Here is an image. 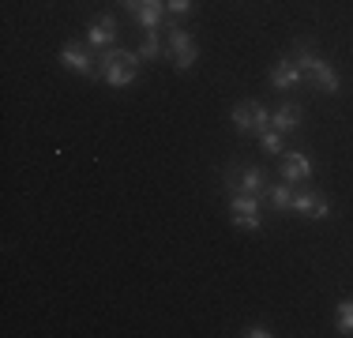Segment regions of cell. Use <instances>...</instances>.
I'll return each instance as SVG.
<instances>
[{
  "mask_svg": "<svg viewBox=\"0 0 353 338\" xmlns=\"http://www.w3.org/2000/svg\"><path fill=\"white\" fill-rule=\"evenodd\" d=\"M267 199H271V207L274 210H293V184H267Z\"/></svg>",
  "mask_w": 353,
  "mask_h": 338,
  "instance_id": "obj_14",
  "label": "cell"
},
{
  "mask_svg": "<svg viewBox=\"0 0 353 338\" xmlns=\"http://www.w3.org/2000/svg\"><path fill=\"white\" fill-rule=\"evenodd\" d=\"M121 4H124V12H132V15H136V12H139V4H143V0H121Z\"/></svg>",
  "mask_w": 353,
  "mask_h": 338,
  "instance_id": "obj_21",
  "label": "cell"
},
{
  "mask_svg": "<svg viewBox=\"0 0 353 338\" xmlns=\"http://www.w3.org/2000/svg\"><path fill=\"white\" fill-rule=\"evenodd\" d=\"M162 15H165V0H143L139 12L132 15V19H136V27H143V34H147V30H154L158 23H162Z\"/></svg>",
  "mask_w": 353,
  "mask_h": 338,
  "instance_id": "obj_12",
  "label": "cell"
},
{
  "mask_svg": "<svg viewBox=\"0 0 353 338\" xmlns=\"http://www.w3.org/2000/svg\"><path fill=\"white\" fill-rule=\"evenodd\" d=\"M230 121H233V128H237L241 135H256L259 139V135L271 128V109H267L263 101H256V98H245V101L233 106Z\"/></svg>",
  "mask_w": 353,
  "mask_h": 338,
  "instance_id": "obj_3",
  "label": "cell"
},
{
  "mask_svg": "<svg viewBox=\"0 0 353 338\" xmlns=\"http://www.w3.org/2000/svg\"><path fill=\"white\" fill-rule=\"evenodd\" d=\"M230 222L237 226V230H245V233L263 230V215H230Z\"/></svg>",
  "mask_w": 353,
  "mask_h": 338,
  "instance_id": "obj_17",
  "label": "cell"
},
{
  "mask_svg": "<svg viewBox=\"0 0 353 338\" xmlns=\"http://www.w3.org/2000/svg\"><path fill=\"white\" fill-rule=\"evenodd\" d=\"M293 210H297L301 218H312V222L331 218V203L319 196L316 188H308V184H301V192H293Z\"/></svg>",
  "mask_w": 353,
  "mask_h": 338,
  "instance_id": "obj_6",
  "label": "cell"
},
{
  "mask_svg": "<svg viewBox=\"0 0 353 338\" xmlns=\"http://www.w3.org/2000/svg\"><path fill=\"white\" fill-rule=\"evenodd\" d=\"M136 53H139V61H154V57L162 53V41H158V34H154V30L143 34V41H139Z\"/></svg>",
  "mask_w": 353,
  "mask_h": 338,
  "instance_id": "obj_16",
  "label": "cell"
},
{
  "mask_svg": "<svg viewBox=\"0 0 353 338\" xmlns=\"http://www.w3.org/2000/svg\"><path fill=\"white\" fill-rule=\"evenodd\" d=\"M165 57L173 61L176 72H188L192 64L199 61V46H196V38H192L184 27H173L170 30V38H165Z\"/></svg>",
  "mask_w": 353,
  "mask_h": 338,
  "instance_id": "obj_5",
  "label": "cell"
},
{
  "mask_svg": "<svg viewBox=\"0 0 353 338\" xmlns=\"http://www.w3.org/2000/svg\"><path fill=\"white\" fill-rule=\"evenodd\" d=\"M241 335H248V338H271L274 331H271V327H267V324H252L248 331H241Z\"/></svg>",
  "mask_w": 353,
  "mask_h": 338,
  "instance_id": "obj_20",
  "label": "cell"
},
{
  "mask_svg": "<svg viewBox=\"0 0 353 338\" xmlns=\"http://www.w3.org/2000/svg\"><path fill=\"white\" fill-rule=\"evenodd\" d=\"M334 331H339V335H353V297L339 301V308H334Z\"/></svg>",
  "mask_w": 353,
  "mask_h": 338,
  "instance_id": "obj_15",
  "label": "cell"
},
{
  "mask_svg": "<svg viewBox=\"0 0 353 338\" xmlns=\"http://www.w3.org/2000/svg\"><path fill=\"white\" fill-rule=\"evenodd\" d=\"M230 215H263L259 196H252V192H233L230 196Z\"/></svg>",
  "mask_w": 353,
  "mask_h": 338,
  "instance_id": "obj_13",
  "label": "cell"
},
{
  "mask_svg": "<svg viewBox=\"0 0 353 338\" xmlns=\"http://www.w3.org/2000/svg\"><path fill=\"white\" fill-rule=\"evenodd\" d=\"M297 83H305V72L297 68V61H293L290 53L279 57V61H274V68H271V87H274V90H293Z\"/></svg>",
  "mask_w": 353,
  "mask_h": 338,
  "instance_id": "obj_9",
  "label": "cell"
},
{
  "mask_svg": "<svg viewBox=\"0 0 353 338\" xmlns=\"http://www.w3.org/2000/svg\"><path fill=\"white\" fill-rule=\"evenodd\" d=\"M87 46H94V49H113L117 46V19L109 12H102L87 27Z\"/></svg>",
  "mask_w": 353,
  "mask_h": 338,
  "instance_id": "obj_10",
  "label": "cell"
},
{
  "mask_svg": "<svg viewBox=\"0 0 353 338\" xmlns=\"http://www.w3.org/2000/svg\"><path fill=\"white\" fill-rule=\"evenodd\" d=\"M61 64L75 75H98V64H94V57L83 49V41H64L61 46Z\"/></svg>",
  "mask_w": 353,
  "mask_h": 338,
  "instance_id": "obj_7",
  "label": "cell"
},
{
  "mask_svg": "<svg viewBox=\"0 0 353 338\" xmlns=\"http://www.w3.org/2000/svg\"><path fill=\"white\" fill-rule=\"evenodd\" d=\"M271 128H279L282 135L301 128V106H297V101H282V106L274 109V113H271Z\"/></svg>",
  "mask_w": 353,
  "mask_h": 338,
  "instance_id": "obj_11",
  "label": "cell"
},
{
  "mask_svg": "<svg viewBox=\"0 0 353 338\" xmlns=\"http://www.w3.org/2000/svg\"><path fill=\"white\" fill-rule=\"evenodd\" d=\"M139 53H132V49H121V46H113V49H102V57H98V75L109 83V87H128V83H136V75H139Z\"/></svg>",
  "mask_w": 353,
  "mask_h": 338,
  "instance_id": "obj_2",
  "label": "cell"
},
{
  "mask_svg": "<svg viewBox=\"0 0 353 338\" xmlns=\"http://www.w3.org/2000/svg\"><path fill=\"white\" fill-rule=\"evenodd\" d=\"M222 188L230 192H252V196H263L267 192V177H263V169L259 166H241V162H233V166H225L222 169Z\"/></svg>",
  "mask_w": 353,
  "mask_h": 338,
  "instance_id": "obj_4",
  "label": "cell"
},
{
  "mask_svg": "<svg viewBox=\"0 0 353 338\" xmlns=\"http://www.w3.org/2000/svg\"><path fill=\"white\" fill-rule=\"evenodd\" d=\"M279 173H282L285 184H308V177H312V162H308L301 150H282Z\"/></svg>",
  "mask_w": 353,
  "mask_h": 338,
  "instance_id": "obj_8",
  "label": "cell"
},
{
  "mask_svg": "<svg viewBox=\"0 0 353 338\" xmlns=\"http://www.w3.org/2000/svg\"><path fill=\"white\" fill-rule=\"evenodd\" d=\"M165 8H170L173 15H188L192 12V0H165Z\"/></svg>",
  "mask_w": 353,
  "mask_h": 338,
  "instance_id": "obj_19",
  "label": "cell"
},
{
  "mask_svg": "<svg viewBox=\"0 0 353 338\" xmlns=\"http://www.w3.org/2000/svg\"><path fill=\"white\" fill-rule=\"evenodd\" d=\"M259 147H263L267 155H282V132L279 128H267L263 135H259Z\"/></svg>",
  "mask_w": 353,
  "mask_h": 338,
  "instance_id": "obj_18",
  "label": "cell"
},
{
  "mask_svg": "<svg viewBox=\"0 0 353 338\" xmlns=\"http://www.w3.org/2000/svg\"><path fill=\"white\" fill-rule=\"evenodd\" d=\"M290 57L297 61V68L305 72V79L312 83V87H319L323 95H339V72L331 68V61H323V57L312 49V41H305V38H297L293 41V49H290Z\"/></svg>",
  "mask_w": 353,
  "mask_h": 338,
  "instance_id": "obj_1",
  "label": "cell"
}]
</instances>
